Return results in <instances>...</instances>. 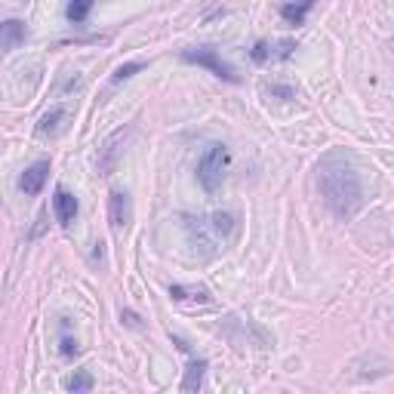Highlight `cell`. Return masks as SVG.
<instances>
[{"label": "cell", "mask_w": 394, "mask_h": 394, "mask_svg": "<svg viewBox=\"0 0 394 394\" xmlns=\"http://www.w3.org/2000/svg\"><path fill=\"white\" fill-rule=\"evenodd\" d=\"M317 188L336 219H351L363 206V179L358 164L342 151H330L317 164Z\"/></svg>", "instance_id": "obj_1"}, {"label": "cell", "mask_w": 394, "mask_h": 394, "mask_svg": "<svg viewBox=\"0 0 394 394\" xmlns=\"http://www.w3.org/2000/svg\"><path fill=\"white\" fill-rule=\"evenodd\" d=\"M225 170H228V148L225 145H210L197 161V182L203 185L206 194H215L222 188Z\"/></svg>", "instance_id": "obj_2"}, {"label": "cell", "mask_w": 394, "mask_h": 394, "mask_svg": "<svg viewBox=\"0 0 394 394\" xmlns=\"http://www.w3.org/2000/svg\"><path fill=\"white\" fill-rule=\"evenodd\" d=\"M185 228H188L194 250H201L203 256H213V252L222 247V240H219V234L213 231L210 219H194V215H188V219H185Z\"/></svg>", "instance_id": "obj_3"}, {"label": "cell", "mask_w": 394, "mask_h": 394, "mask_svg": "<svg viewBox=\"0 0 394 394\" xmlns=\"http://www.w3.org/2000/svg\"><path fill=\"white\" fill-rule=\"evenodd\" d=\"M182 59L191 62V65H201V68H210L215 78H222V80L238 83V74H234V68H231V65H225L219 55H215V50H206V46H201V50H182Z\"/></svg>", "instance_id": "obj_4"}, {"label": "cell", "mask_w": 394, "mask_h": 394, "mask_svg": "<svg viewBox=\"0 0 394 394\" xmlns=\"http://www.w3.org/2000/svg\"><path fill=\"white\" fill-rule=\"evenodd\" d=\"M46 176H50V161H37V164H31L22 173V179H18V188H22V194H28V197L41 194L43 185H46Z\"/></svg>", "instance_id": "obj_5"}, {"label": "cell", "mask_w": 394, "mask_h": 394, "mask_svg": "<svg viewBox=\"0 0 394 394\" xmlns=\"http://www.w3.org/2000/svg\"><path fill=\"white\" fill-rule=\"evenodd\" d=\"M68 120H71V108L68 105H55V108H50L41 117V124H37V133H41V136H59V133H65Z\"/></svg>", "instance_id": "obj_6"}, {"label": "cell", "mask_w": 394, "mask_h": 394, "mask_svg": "<svg viewBox=\"0 0 394 394\" xmlns=\"http://www.w3.org/2000/svg\"><path fill=\"white\" fill-rule=\"evenodd\" d=\"M28 37V28L22 18H6V22H0V53H9L16 50V46H22Z\"/></svg>", "instance_id": "obj_7"}, {"label": "cell", "mask_w": 394, "mask_h": 394, "mask_svg": "<svg viewBox=\"0 0 394 394\" xmlns=\"http://www.w3.org/2000/svg\"><path fill=\"white\" fill-rule=\"evenodd\" d=\"M108 215L115 228H127L133 219V206H129V194L127 191H111L108 197Z\"/></svg>", "instance_id": "obj_8"}, {"label": "cell", "mask_w": 394, "mask_h": 394, "mask_svg": "<svg viewBox=\"0 0 394 394\" xmlns=\"http://www.w3.org/2000/svg\"><path fill=\"white\" fill-rule=\"evenodd\" d=\"M53 210H55V219H59V225H71L74 215H78V197L68 194L65 188L55 191L53 197Z\"/></svg>", "instance_id": "obj_9"}, {"label": "cell", "mask_w": 394, "mask_h": 394, "mask_svg": "<svg viewBox=\"0 0 394 394\" xmlns=\"http://www.w3.org/2000/svg\"><path fill=\"white\" fill-rule=\"evenodd\" d=\"M124 139H127V133H115V136H111L108 139V142H105V148H102V157H99V170L102 173H111V170H115V164H117V151H120V142H124Z\"/></svg>", "instance_id": "obj_10"}, {"label": "cell", "mask_w": 394, "mask_h": 394, "mask_svg": "<svg viewBox=\"0 0 394 394\" xmlns=\"http://www.w3.org/2000/svg\"><path fill=\"white\" fill-rule=\"evenodd\" d=\"M312 6H314V0H296V4H284V6H280V16H284L289 25H302Z\"/></svg>", "instance_id": "obj_11"}, {"label": "cell", "mask_w": 394, "mask_h": 394, "mask_svg": "<svg viewBox=\"0 0 394 394\" xmlns=\"http://www.w3.org/2000/svg\"><path fill=\"white\" fill-rule=\"evenodd\" d=\"M170 296L173 299H182V302H210V293L203 287H182V284H173L170 287Z\"/></svg>", "instance_id": "obj_12"}, {"label": "cell", "mask_w": 394, "mask_h": 394, "mask_svg": "<svg viewBox=\"0 0 394 394\" xmlns=\"http://www.w3.org/2000/svg\"><path fill=\"white\" fill-rule=\"evenodd\" d=\"M210 225H213V231L219 234V240L225 243L234 231V215L231 213H215V215H210Z\"/></svg>", "instance_id": "obj_13"}, {"label": "cell", "mask_w": 394, "mask_h": 394, "mask_svg": "<svg viewBox=\"0 0 394 394\" xmlns=\"http://www.w3.org/2000/svg\"><path fill=\"white\" fill-rule=\"evenodd\" d=\"M203 373H206V361H194L188 373H185V382H182V391H197L203 382Z\"/></svg>", "instance_id": "obj_14"}, {"label": "cell", "mask_w": 394, "mask_h": 394, "mask_svg": "<svg viewBox=\"0 0 394 394\" xmlns=\"http://www.w3.org/2000/svg\"><path fill=\"white\" fill-rule=\"evenodd\" d=\"M90 9H92V0H71L68 9H65V16H68L71 22H83V18L90 16Z\"/></svg>", "instance_id": "obj_15"}, {"label": "cell", "mask_w": 394, "mask_h": 394, "mask_svg": "<svg viewBox=\"0 0 394 394\" xmlns=\"http://www.w3.org/2000/svg\"><path fill=\"white\" fill-rule=\"evenodd\" d=\"M90 388H92V376L87 370L74 373V376L68 379V391H90Z\"/></svg>", "instance_id": "obj_16"}, {"label": "cell", "mask_w": 394, "mask_h": 394, "mask_svg": "<svg viewBox=\"0 0 394 394\" xmlns=\"http://www.w3.org/2000/svg\"><path fill=\"white\" fill-rule=\"evenodd\" d=\"M142 71V62H127V65H120V68L115 71V83H120V80H129L133 74H139Z\"/></svg>", "instance_id": "obj_17"}, {"label": "cell", "mask_w": 394, "mask_h": 394, "mask_svg": "<svg viewBox=\"0 0 394 394\" xmlns=\"http://www.w3.org/2000/svg\"><path fill=\"white\" fill-rule=\"evenodd\" d=\"M265 59H268V46L256 43V46H252V62H265Z\"/></svg>", "instance_id": "obj_18"}, {"label": "cell", "mask_w": 394, "mask_h": 394, "mask_svg": "<svg viewBox=\"0 0 394 394\" xmlns=\"http://www.w3.org/2000/svg\"><path fill=\"white\" fill-rule=\"evenodd\" d=\"M78 351H80V345L74 339H62V354H68V358H71V354H78Z\"/></svg>", "instance_id": "obj_19"}, {"label": "cell", "mask_w": 394, "mask_h": 394, "mask_svg": "<svg viewBox=\"0 0 394 394\" xmlns=\"http://www.w3.org/2000/svg\"><path fill=\"white\" fill-rule=\"evenodd\" d=\"M289 53H293V41H284V43L277 46V53H275V55H277V59H287Z\"/></svg>", "instance_id": "obj_20"}]
</instances>
